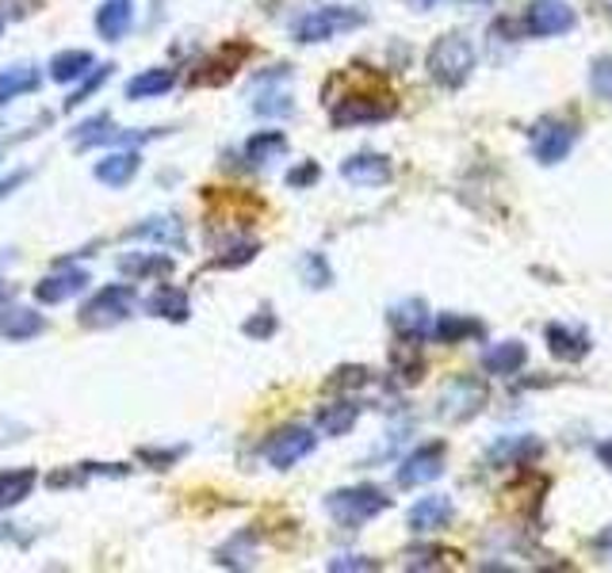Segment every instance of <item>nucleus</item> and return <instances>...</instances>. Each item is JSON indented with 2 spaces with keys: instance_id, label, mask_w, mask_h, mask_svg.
Instances as JSON below:
<instances>
[{
  "instance_id": "nucleus-1",
  "label": "nucleus",
  "mask_w": 612,
  "mask_h": 573,
  "mask_svg": "<svg viewBox=\"0 0 612 573\" xmlns=\"http://www.w3.org/2000/svg\"><path fill=\"white\" fill-rule=\"evenodd\" d=\"M425 69L440 88H463L474 73V43L463 31H448L425 54Z\"/></svg>"
},
{
  "instance_id": "nucleus-2",
  "label": "nucleus",
  "mask_w": 612,
  "mask_h": 573,
  "mask_svg": "<svg viewBox=\"0 0 612 573\" xmlns=\"http://www.w3.org/2000/svg\"><path fill=\"white\" fill-rule=\"evenodd\" d=\"M368 23V12H360V8H349V4H326V8H314V12H306L299 23H295V43L310 46V43H329V38L345 35V31H357Z\"/></svg>"
},
{
  "instance_id": "nucleus-3",
  "label": "nucleus",
  "mask_w": 612,
  "mask_h": 573,
  "mask_svg": "<svg viewBox=\"0 0 612 573\" xmlns=\"http://www.w3.org/2000/svg\"><path fill=\"white\" fill-rule=\"evenodd\" d=\"M391 508V497L383 494L380 486H349V489H334L326 497V513L334 516L341 528H360V524L375 520Z\"/></svg>"
},
{
  "instance_id": "nucleus-4",
  "label": "nucleus",
  "mask_w": 612,
  "mask_h": 573,
  "mask_svg": "<svg viewBox=\"0 0 612 573\" xmlns=\"http://www.w3.org/2000/svg\"><path fill=\"white\" fill-rule=\"evenodd\" d=\"M490 401V390L482 378L474 375H456L452 383L440 390L437 398V417L445 425H467L471 417H479Z\"/></svg>"
},
{
  "instance_id": "nucleus-5",
  "label": "nucleus",
  "mask_w": 612,
  "mask_h": 573,
  "mask_svg": "<svg viewBox=\"0 0 612 573\" xmlns=\"http://www.w3.org/2000/svg\"><path fill=\"white\" fill-rule=\"evenodd\" d=\"M139 306L134 284H108L100 287L85 306H80V326L85 329H111L119 321H127Z\"/></svg>"
},
{
  "instance_id": "nucleus-6",
  "label": "nucleus",
  "mask_w": 612,
  "mask_h": 573,
  "mask_svg": "<svg viewBox=\"0 0 612 573\" xmlns=\"http://www.w3.org/2000/svg\"><path fill=\"white\" fill-rule=\"evenodd\" d=\"M398 111L391 92H349L341 100H334L329 108V123L341 126H364V123H386Z\"/></svg>"
},
{
  "instance_id": "nucleus-7",
  "label": "nucleus",
  "mask_w": 612,
  "mask_h": 573,
  "mask_svg": "<svg viewBox=\"0 0 612 573\" xmlns=\"http://www.w3.org/2000/svg\"><path fill=\"white\" fill-rule=\"evenodd\" d=\"M528 142H533V157L539 165H559V161H567L570 150H575L578 126L559 115H544L533 131H528Z\"/></svg>"
},
{
  "instance_id": "nucleus-8",
  "label": "nucleus",
  "mask_w": 612,
  "mask_h": 573,
  "mask_svg": "<svg viewBox=\"0 0 612 573\" xmlns=\"http://www.w3.org/2000/svg\"><path fill=\"white\" fill-rule=\"evenodd\" d=\"M314 443H318V436L310 429H303V425H284V429H276L264 440V459H269V466H276V471H292L295 463H303V459L310 455Z\"/></svg>"
},
{
  "instance_id": "nucleus-9",
  "label": "nucleus",
  "mask_w": 612,
  "mask_h": 573,
  "mask_svg": "<svg viewBox=\"0 0 612 573\" xmlns=\"http://www.w3.org/2000/svg\"><path fill=\"white\" fill-rule=\"evenodd\" d=\"M445 463H448V448H445V443H440V440L422 443V448H414L406 459H402V466H398V486H402V489L429 486V482H437L440 474H445Z\"/></svg>"
},
{
  "instance_id": "nucleus-10",
  "label": "nucleus",
  "mask_w": 612,
  "mask_h": 573,
  "mask_svg": "<svg viewBox=\"0 0 612 573\" xmlns=\"http://www.w3.org/2000/svg\"><path fill=\"white\" fill-rule=\"evenodd\" d=\"M575 23H578V15L567 0H533V4H528V15H525V31L536 38L567 35Z\"/></svg>"
},
{
  "instance_id": "nucleus-11",
  "label": "nucleus",
  "mask_w": 612,
  "mask_h": 573,
  "mask_svg": "<svg viewBox=\"0 0 612 573\" xmlns=\"http://www.w3.org/2000/svg\"><path fill=\"white\" fill-rule=\"evenodd\" d=\"M88 284H92V276H88L85 268H77V264H62L58 272H51V276L35 284V302H43V306L69 302V298H77Z\"/></svg>"
},
{
  "instance_id": "nucleus-12",
  "label": "nucleus",
  "mask_w": 612,
  "mask_h": 573,
  "mask_svg": "<svg viewBox=\"0 0 612 573\" xmlns=\"http://www.w3.org/2000/svg\"><path fill=\"white\" fill-rule=\"evenodd\" d=\"M386 321H391V329L398 333V341H422L425 333H433L429 306H425L422 298H402V302H394L391 310H386Z\"/></svg>"
},
{
  "instance_id": "nucleus-13",
  "label": "nucleus",
  "mask_w": 612,
  "mask_h": 573,
  "mask_svg": "<svg viewBox=\"0 0 612 573\" xmlns=\"http://www.w3.org/2000/svg\"><path fill=\"white\" fill-rule=\"evenodd\" d=\"M341 176L357 188H380L391 180V161L383 153H352L341 161Z\"/></svg>"
},
{
  "instance_id": "nucleus-14",
  "label": "nucleus",
  "mask_w": 612,
  "mask_h": 573,
  "mask_svg": "<svg viewBox=\"0 0 612 573\" xmlns=\"http://www.w3.org/2000/svg\"><path fill=\"white\" fill-rule=\"evenodd\" d=\"M142 173V157L139 150H119V153H108V157H100L92 165V176L100 184H108V188H127V184L134 180V176Z\"/></svg>"
},
{
  "instance_id": "nucleus-15",
  "label": "nucleus",
  "mask_w": 612,
  "mask_h": 573,
  "mask_svg": "<svg viewBox=\"0 0 612 573\" xmlns=\"http://www.w3.org/2000/svg\"><path fill=\"white\" fill-rule=\"evenodd\" d=\"M39 88H43V73H39V66H31V62H15V66L0 69V111L20 100V96L39 92Z\"/></svg>"
},
{
  "instance_id": "nucleus-16",
  "label": "nucleus",
  "mask_w": 612,
  "mask_h": 573,
  "mask_svg": "<svg viewBox=\"0 0 612 573\" xmlns=\"http://www.w3.org/2000/svg\"><path fill=\"white\" fill-rule=\"evenodd\" d=\"M452 516H456V505L448 502V497H422L414 508H409V531H417V536H429V531H440V528H448L452 524Z\"/></svg>"
},
{
  "instance_id": "nucleus-17",
  "label": "nucleus",
  "mask_w": 612,
  "mask_h": 573,
  "mask_svg": "<svg viewBox=\"0 0 612 573\" xmlns=\"http://www.w3.org/2000/svg\"><path fill=\"white\" fill-rule=\"evenodd\" d=\"M92 23H96V35H100L103 43H119L134 23V0H103V4L96 8Z\"/></svg>"
},
{
  "instance_id": "nucleus-18",
  "label": "nucleus",
  "mask_w": 612,
  "mask_h": 573,
  "mask_svg": "<svg viewBox=\"0 0 612 573\" xmlns=\"http://www.w3.org/2000/svg\"><path fill=\"white\" fill-rule=\"evenodd\" d=\"M544 455V443L536 436H505L490 448V466H528Z\"/></svg>"
},
{
  "instance_id": "nucleus-19",
  "label": "nucleus",
  "mask_w": 612,
  "mask_h": 573,
  "mask_svg": "<svg viewBox=\"0 0 612 573\" xmlns=\"http://www.w3.org/2000/svg\"><path fill=\"white\" fill-rule=\"evenodd\" d=\"M525 363H528V349L521 341H502V344H494V349L482 352V371L494 378L517 375Z\"/></svg>"
},
{
  "instance_id": "nucleus-20",
  "label": "nucleus",
  "mask_w": 612,
  "mask_h": 573,
  "mask_svg": "<svg viewBox=\"0 0 612 573\" xmlns=\"http://www.w3.org/2000/svg\"><path fill=\"white\" fill-rule=\"evenodd\" d=\"M119 272H123V276H131V284H146V279H165V276H173V256H161V253L119 256Z\"/></svg>"
},
{
  "instance_id": "nucleus-21",
  "label": "nucleus",
  "mask_w": 612,
  "mask_h": 573,
  "mask_svg": "<svg viewBox=\"0 0 612 573\" xmlns=\"http://www.w3.org/2000/svg\"><path fill=\"white\" fill-rule=\"evenodd\" d=\"M547 352H551L555 360L562 363H578L590 356V337L578 333V329H567V326H547Z\"/></svg>"
},
{
  "instance_id": "nucleus-22",
  "label": "nucleus",
  "mask_w": 612,
  "mask_h": 573,
  "mask_svg": "<svg viewBox=\"0 0 612 573\" xmlns=\"http://www.w3.org/2000/svg\"><path fill=\"white\" fill-rule=\"evenodd\" d=\"M123 238L157 241V245H165V249H184V222H176L173 214H165V218H146V222H139L134 230H127Z\"/></svg>"
},
{
  "instance_id": "nucleus-23",
  "label": "nucleus",
  "mask_w": 612,
  "mask_h": 573,
  "mask_svg": "<svg viewBox=\"0 0 612 573\" xmlns=\"http://www.w3.org/2000/svg\"><path fill=\"white\" fill-rule=\"evenodd\" d=\"M39 486V471L35 466H20V471H0V513L23 505Z\"/></svg>"
},
{
  "instance_id": "nucleus-24",
  "label": "nucleus",
  "mask_w": 612,
  "mask_h": 573,
  "mask_svg": "<svg viewBox=\"0 0 612 573\" xmlns=\"http://www.w3.org/2000/svg\"><path fill=\"white\" fill-rule=\"evenodd\" d=\"M357 421H360V406L349 398L329 401V406H321L318 417H314V425H318L321 436H345V432L357 429Z\"/></svg>"
},
{
  "instance_id": "nucleus-25",
  "label": "nucleus",
  "mask_w": 612,
  "mask_h": 573,
  "mask_svg": "<svg viewBox=\"0 0 612 573\" xmlns=\"http://www.w3.org/2000/svg\"><path fill=\"white\" fill-rule=\"evenodd\" d=\"M173 85H176V69H168V66L142 69L139 77L127 80V100H157V96H165Z\"/></svg>"
},
{
  "instance_id": "nucleus-26",
  "label": "nucleus",
  "mask_w": 612,
  "mask_h": 573,
  "mask_svg": "<svg viewBox=\"0 0 612 573\" xmlns=\"http://www.w3.org/2000/svg\"><path fill=\"white\" fill-rule=\"evenodd\" d=\"M146 313H153V318H165V321H188L192 302H188V295H184L181 287L161 284V287L146 298Z\"/></svg>"
},
{
  "instance_id": "nucleus-27",
  "label": "nucleus",
  "mask_w": 612,
  "mask_h": 573,
  "mask_svg": "<svg viewBox=\"0 0 612 573\" xmlns=\"http://www.w3.org/2000/svg\"><path fill=\"white\" fill-rule=\"evenodd\" d=\"M51 80L58 85H77L80 77H88V69H96V58L88 51H62L51 58Z\"/></svg>"
},
{
  "instance_id": "nucleus-28",
  "label": "nucleus",
  "mask_w": 612,
  "mask_h": 573,
  "mask_svg": "<svg viewBox=\"0 0 612 573\" xmlns=\"http://www.w3.org/2000/svg\"><path fill=\"white\" fill-rule=\"evenodd\" d=\"M287 153V134L284 131H256L253 139L245 142V161L249 165H272Z\"/></svg>"
},
{
  "instance_id": "nucleus-29",
  "label": "nucleus",
  "mask_w": 612,
  "mask_h": 573,
  "mask_svg": "<svg viewBox=\"0 0 612 573\" xmlns=\"http://www.w3.org/2000/svg\"><path fill=\"white\" fill-rule=\"evenodd\" d=\"M46 329V321L39 318L35 310H8L4 318H0V337L4 341H31V337H39Z\"/></svg>"
},
{
  "instance_id": "nucleus-30",
  "label": "nucleus",
  "mask_w": 612,
  "mask_h": 573,
  "mask_svg": "<svg viewBox=\"0 0 612 573\" xmlns=\"http://www.w3.org/2000/svg\"><path fill=\"white\" fill-rule=\"evenodd\" d=\"M482 333V321L467 318V313H440L437 326H433V337H437L440 344H459L467 341V337H479Z\"/></svg>"
},
{
  "instance_id": "nucleus-31",
  "label": "nucleus",
  "mask_w": 612,
  "mask_h": 573,
  "mask_svg": "<svg viewBox=\"0 0 612 573\" xmlns=\"http://www.w3.org/2000/svg\"><path fill=\"white\" fill-rule=\"evenodd\" d=\"M391 371L398 375V383L414 386L425 375V360L417 352V341H398V349L391 352Z\"/></svg>"
},
{
  "instance_id": "nucleus-32",
  "label": "nucleus",
  "mask_w": 612,
  "mask_h": 573,
  "mask_svg": "<svg viewBox=\"0 0 612 573\" xmlns=\"http://www.w3.org/2000/svg\"><path fill=\"white\" fill-rule=\"evenodd\" d=\"M253 554H256V531L245 528V531H238L227 547H219V566H233V570L253 566Z\"/></svg>"
},
{
  "instance_id": "nucleus-33",
  "label": "nucleus",
  "mask_w": 612,
  "mask_h": 573,
  "mask_svg": "<svg viewBox=\"0 0 612 573\" xmlns=\"http://www.w3.org/2000/svg\"><path fill=\"white\" fill-rule=\"evenodd\" d=\"M448 559H452V554H448L445 547L422 543L406 551V570H440V566H448Z\"/></svg>"
},
{
  "instance_id": "nucleus-34",
  "label": "nucleus",
  "mask_w": 612,
  "mask_h": 573,
  "mask_svg": "<svg viewBox=\"0 0 612 573\" xmlns=\"http://www.w3.org/2000/svg\"><path fill=\"white\" fill-rule=\"evenodd\" d=\"M111 69H116V66H100L96 73H88V77H80V88H77V92H69V96H66V103H62V108L69 111V108H80V103H85V100H92V96L100 92V88L111 80Z\"/></svg>"
},
{
  "instance_id": "nucleus-35",
  "label": "nucleus",
  "mask_w": 612,
  "mask_h": 573,
  "mask_svg": "<svg viewBox=\"0 0 612 573\" xmlns=\"http://www.w3.org/2000/svg\"><path fill=\"white\" fill-rule=\"evenodd\" d=\"M299 272H303V284L306 287H329L334 284V268H329V261L321 253H306L303 256V264H299Z\"/></svg>"
},
{
  "instance_id": "nucleus-36",
  "label": "nucleus",
  "mask_w": 612,
  "mask_h": 573,
  "mask_svg": "<svg viewBox=\"0 0 612 573\" xmlns=\"http://www.w3.org/2000/svg\"><path fill=\"white\" fill-rule=\"evenodd\" d=\"M256 253H261V245H256V241H241V245L227 249L222 256H215L211 268H241V264L256 261Z\"/></svg>"
},
{
  "instance_id": "nucleus-37",
  "label": "nucleus",
  "mask_w": 612,
  "mask_h": 573,
  "mask_svg": "<svg viewBox=\"0 0 612 573\" xmlns=\"http://www.w3.org/2000/svg\"><path fill=\"white\" fill-rule=\"evenodd\" d=\"M372 383V371L368 367H337L329 378V390H360V386Z\"/></svg>"
},
{
  "instance_id": "nucleus-38",
  "label": "nucleus",
  "mask_w": 612,
  "mask_h": 573,
  "mask_svg": "<svg viewBox=\"0 0 612 573\" xmlns=\"http://www.w3.org/2000/svg\"><path fill=\"white\" fill-rule=\"evenodd\" d=\"M590 88L601 100H612V58H598L590 66Z\"/></svg>"
},
{
  "instance_id": "nucleus-39",
  "label": "nucleus",
  "mask_w": 612,
  "mask_h": 573,
  "mask_svg": "<svg viewBox=\"0 0 612 573\" xmlns=\"http://www.w3.org/2000/svg\"><path fill=\"white\" fill-rule=\"evenodd\" d=\"M256 111H261V115H292L295 103L287 92H264V100H256Z\"/></svg>"
},
{
  "instance_id": "nucleus-40",
  "label": "nucleus",
  "mask_w": 612,
  "mask_h": 573,
  "mask_svg": "<svg viewBox=\"0 0 612 573\" xmlns=\"http://www.w3.org/2000/svg\"><path fill=\"white\" fill-rule=\"evenodd\" d=\"M241 333L253 337V341H264V337L276 333V318H272L269 310H261V313H256V318H249L245 326H241Z\"/></svg>"
},
{
  "instance_id": "nucleus-41",
  "label": "nucleus",
  "mask_w": 612,
  "mask_h": 573,
  "mask_svg": "<svg viewBox=\"0 0 612 573\" xmlns=\"http://www.w3.org/2000/svg\"><path fill=\"white\" fill-rule=\"evenodd\" d=\"M329 570L334 573H341V570H380V562L364 559V554H341V559L329 562Z\"/></svg>"
},
{
  "instance_id": "nucleus-42",
  "label": "nucleus",
  "mask_w": 612,
  "mask_h": 573,
  "mask_svg": "<svg viewBox=\"0 0 612 573\" xmlns=\"http://www.w3.org/2000/svg\"><path fill=\"white\" fill-rule=\"evenodd\" d=\"M318 176H321V168L314 165V161H306V165H299V168H292V173H287V184H292V188H310Z\"/></svg>"
},
{
  "instance_id": "nucleus-43",
  "label": "nucleus",
  "mask_w": 612,
  "mask_h": 573,
  "mask_svg": "<svg viewBox=\"0 0 612 573\" xmlns=\"http://www.w3.org/2000/svg\"><path fill=\"white\" fill-rule=\"evenodd\" d=\"M181 455H184V448H173V451H150V448H142L139 451V459H142V463H153V471H161V466L176 463Z\"/></svg>"
},
{
  "instance_id": "nucleus-44",
  "label": "nucleus",
  "mask_w": 612,
  "mask_h": 573,
  "mask_svg": "<svg viewBox=\"0 0 612 573\" xmlns=\"http://www.w3.org/2000/svg\"><path fill=\"white\" fill-rule=\"evenodd\" d=\"M28 176H31L28 168H15V173L8 176V180H0V199H8L15 188H23V184H28Z\"/></svg>"
},
{
  "instance_id": "nucleus-45",
  "label": "nucleus",
  "mask_w": 612,
  "mask_h": 573,
  "mask_svg": "<svg viewBox=\"0 0 612 573\" xmlns=\"http://www.w3.org/2000/svg\"><path fill=\"white\" fill-rule=\"evenodd\" d=\"M593 551H598V554H609V559H612V528H605L598 539H593Z\"/></svg>"
},
{
  "instance_id": "nucleus-46",
  "label": "nucleus",
  "mask_w": 612,
  "mask_h": 573,
  "mask_svg": "<svg viewBox=\"0 0 612 573\" xmlns=\"http://www.w3.org/2000/svg\"><path fill=\"white\" fill-rule=\"evenodd\" d=\"M598 459H601V466H605V471L612 474V440L598 443Z\"/></svg>"
},
{
  "instance_id": "nucleus-47",
  "label": "nucleus",
  "mask_w": 612,
  "mask_h": 573,
  "mask_svg": "<svg viewBox=\"0 0 612 573\" xmlns=\"http://www.w3.org/2000/svg\"><path fill=\"white\" fill-rule=\"evenodd\" d=\"M406 4H409V8H422V12H425V8H433L437 0H406Z\"/></svg>"
},
{
  "instance_id": "nucleus-48",
  "label": "nucleus",
  "mask_w": 612,
  "mask_h": 573,
  "mask_svg": "<svg viewBox=\"0 0 612 573\" xmlns=\"http://www.w3.org/2000/svg\"><path fill=\"white\" fill-rule=\"evenodd\" d=\"M0 31H4V20H0Z\"/></svg>"
},
{
  "instance_id": "nucleus-49",
  "label": "nucleus",
  "mask_w": 612,
  "mask_h": 573,
  "mask_svg": "<svg viewBox=\"0 0 612 573\" xmlns=\"http://www.w3.org/2000/svg\"><path fill=\"white\" fill-rule=\"evenodd\" d=\"M0 157H4V150H0Z\"/></svg>"
},
{
  "instance_id": "nucleus-50",
  "label": "nucleus",
  "mask_w": 612,
  "mask_h": 573,
  "mask_svg": "<svg viewBox=\"0 0 612 573\" xmlns=\"http://www.w3.org/2000/svg\"><path fill=\"white\" fill-rule=\"evenodd\" d=\"M609 8H612V0H609Z\"/></svg>"
}]
</instances>
